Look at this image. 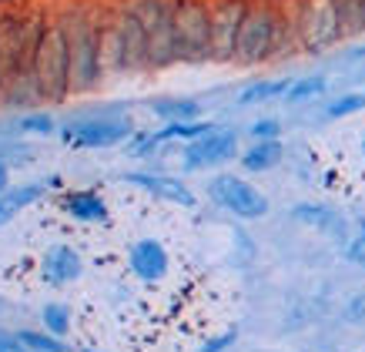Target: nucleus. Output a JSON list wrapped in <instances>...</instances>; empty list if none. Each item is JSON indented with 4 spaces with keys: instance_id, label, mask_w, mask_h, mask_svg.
<instances>
[{
    "instance_id": "1",
    "label": "nucleus",
    "mask_w": 365,
    "mask_h": 352,
    "mask_svg": "<svg viewBox=\"0 0 365 352\" xmlns=\"http://www.w3.org/2000/svg\"><path fill=\"white\" fill-rule=\"evenodd\" d=\"M292 51H299L295 27L268 7H248L242 34H238L235 61L238 64H265L272 57H285Z\"/></svg>"
},
{
    "instance_id": "2",
    "label": "nucleus",
    "mask_w": 365,
    "mask_h": 352,
    "mask_svg": "<svg viewBox=\"0 0 365 352\" xmlns=\"http://www.w3.org/2000/svg\"><path fill=\"white\" fill-rule=\"evenodd\" d=\"M31 71L41 84L44 104H57L71 94V41H67L64 21H51L41 27Z\"/></svg>"
},
{
    "instance_id": "3",
    "label": "nucleus",
    "mask_w": 365,
    "mask_h": 352,
    "mask_svg": "<svg viewBox=\"0 0 365 352\" xmlns=\"http://www.w3.org/2000/svg\"><path fill=\"white\" fill-rule=\"evenodd\" d=\"M64 24L67 41H71V91L88 94L104 77L101 71V24L88 11H74L71 17H64Z\"/></svg>"
},
{
    "instance_id": "4",
    "label": "nucleus",
    "mask_w": 365,
    "mask_h": 352,
    "mask_svg": "<svg viewBox=\"0 0 365 352\" xmlns=\"http://www.w3.org/2000/svg\"><path fill=\"white\" fill-rule=\"evenodd\" d=\"M292 27H295L299 51H309V54H322L345 37L339 0H299Z\"/></svg>"
},
{
    "instance_id": "5",
    "label": "nucleus",
    "mask_w": 365,
    "mask_h": 352,
    "mask_svg": "<svg viewBox=\"0 0 365 352\" xmlns=\"http://www.w3.org/2000/svg\"><path fill=\"white\" fill-rule=\"evenodd\" d=\"M178 51L185 64L211 61V7L205 0H178L175 4Z\"/></svg>"
},
{
    "instance_id": "6",
    "label": "nucleus",
    "mask_w": 365,
    "mask_h": 352,
    "mask_svg": "<svg viewBox=\"0 0 365 352\" xmlns=\"http://www.w3.org/2000/svg\"><path fill=\"white\" fill-rule=\"evenodd\" d=\"M208 195H211L215 205L228 208L232 215H238V218H262V215H268V198L255 185H248V181L238 178V175L211 178Z\"/></svg>"
},
{
    "instance_id": "7",
    "label": "nucleus",
    "mask_w": 365,
    "mask_h": 352,
    "mask_svg": "<svg viewBox=\"0 0 365 352\" xmlns=\"http://www.w3.org/2000/svg\"><path fill=\"white\" fill-rule=\"evenodd\" d=\"M134 134V124L128 118H84V121L64 124V144L71 148H114Z\"/></svg>"
},
{
    "instance_id": "8",
    "label": "nucleus",
    "mask_w": 365,
    "mask_h": 352,
    "mask_svg": "<svg viewBox=\"0 0 365 352\" xmlns=\"http://www.w3.org/2000/svg\"><path fill=\"white\" fill-rule=\"evenodd\" d=\"M245 14H248L245 0H222L218 7H211V61H218V64L235 61Z\"/></svg>"
},
{
    "instance_id": "9",
    "label": "nucleus",
    "mask_w": 365,
    "mask_h": 352,
    "mask_svg": "<svg viewBox=\"0 0 365 352\" xmlns=\"http://www.w3.org/2000/svg\"><path fill=\"white\" fill-rule=\"evenodd\" d=\"M235 154H238L235 131H208L198 141H188L181 165H185V171H201V168H215V165L232 161Z\"/></svg>"
},
{
    "instance_id": "10",
    "label": "nucleus",
    "mask_w": 365,
    "mask_h": 352,
    "mask_svg": "<svg viewBox=\"0 0 365 352\" xmlns=\"http://www.w3.org/2000/svg\"><path fill=\"white\" fill-rule=\"evenodd\" d=\"M128 262H131V272L141 282H161L168 276V258L165 245L158 242V238H141V242L131 245V255H128Z\"/></svg>"
},
{
    "instance_id": "11",
    "label": "nucleus",
    "mask_w": 365,
    "mask_h": 352,
    "mask_svg": "<svg viewBox=\"0 0 365 352\" xmlns=\"http://www.w3.org/2000/svg\"><path fill=\"white\" fill-rule=\"evenodd\" d=\"M128 185H138L144 188L148 195H155V198H165V201H175V205H185V208H195V195H191V188H185L178 178H165V175H144V171H131V175H124Z\"/></svg>"
},
{
    "instance_id": "12",
    "label": "nucleus",
    "mask_w": 365,
    "mask_h": 352,
    "mask_svg": "<svg viewBox=\"0 0 365 352\" xmlns=\"http://www.w3.org/2000/svg\"><path fill=\"white\" fill-rule=\"evenodd\" d=\"M81 255L71 248V245H54L44 252V262H41V272H44V282L51 286H67V282H78L81 278Z\"/></svg>"
},
{
    "instance_id": "13",
    "label": "nucleus",
    "mask_w": 365,
    "mask_h": 352,
    "mask_svg": "<svg viewBox=\"0 0 365 352\" xmlns=\"http://www.w3.org/2000/svg\"><path fill=\"white\" fill-rule=\"evenodd\" d=\"M101 71L104 74H128V47L114 14L101 24Z\"/></svg>"
},
{
    "instance_id": "14",
    "label": "nucleus",
    "mask_w": 365,
    "mask_h": 352,
    "mask_svg": "<svg viewBox=\"0 0 365 352\" xmlns=\"http://www.w3.org/2000/svg\"><path fill=\"white\" fill-rule=\"evenodd\" d=\"M114 21L124 34V47H128V71H141L148 67V34H144L141 21L131 14V7L114 14Z\"/></svg>"
},
{
    "instance_id": "15",
    "label": "nucleus",
    "mask_w": 365,
    "mask_h": 352,
    "mask_svg": "<svg viewBox=\"0 0 365 352\" xmlns=\"http://www.w3.org/2000/svg\"><path fill=\"white\" fill-rule=\"evenodd\" d=\"M47 191V185L44 181H31V185H14V188H7L4 195H0V228L4 225H11L17 215H21L27 205H34V201L41 198Z\"/></svg>"
},
{
    "instance_id": "16",
    "label": "nucleus",
    "mask_w": 365,
    "mask_h": 352,
    "mask_svg": "<svg viewBox=\"0 0 365 352\" xmlns=\"http://www.w3.org/2000/svg\"><path fill=\"white\" fill-rule=\"evenodd\" d=\"M61 205H64V211L71 218L78 221H91V225L108 221V205H104V198L98 191H67L61 198Z\"/></svg>"
},
{
    "instance_id": "17",
    "label": "nucleus",
    "mask_w": 365,
    "mask_h": 352,
    "mask_svg": "<svg viewBox=\"0 0 365 352\" xmlns=\"http://www.w3.org/2000/svg\"><path fill=\"white\" fill-rule=\"evenodd\" d=\"M151 111L168 124H195L201 118V104L191 98H161L151 104Z\"/></svg>"
},
{
    "instance_id": "18",
    "label": "nucleus",
    "mask_w": 365,
    "mask_h": 352,
    "mask_svg": "<svg viewBox=\"0 0 365 352\" xmlns=\"http://www.w3.org/2000/svg\"><path fill=\"white\" fill-rule=\"evenodd\" d=\"M282 154H285L282 141H255L252 148L242 154V165L248 168V171H268V168H275L278 161H282Z\"/></svg>"
},
{
    "instance_id": "19",
    "label": "nucleus",
    "mask_w": 365,
    "mask_h": 352,
    "mask_svg": "<svg viewBox=\"0 0 365 352\" xmlns=\"http://www.w3.org/2000/svg\"><path fill=\"white\" fill-rule=\"evenodd\" d=\"M292 77H275V81H258L252 88L242 91V104H262V101H272V98H282L292 91Z\"/></svg>"
},
{
    "instance_id": "20",
    "label": "nucleus",
    "mask_w": 365,
    "mask_h": 352,
    "mask_svg": "<svg viewBox=\"0 0 365 352\" xmlns=\"http://www.w3.org/2000/svg\"><path fill=\"white\" fill-rule=\"evenodd\" d=\"M41 319H44V329L51 336H57V339H64L67 332H71V308L64 302H47L41 308Z\"/></svg>"
},
{
    "instance_id": "21",
    "label": "nucleus",
    "mask_w": 365,
    "mask_h": 352,
    "mask_svg": "<svg viewBox=\"0 0 365 352\" xmlns=\"http://www.w3.org/2000/svg\"><path fill=\"white\" fill-rule=\"evenodd\" d=\"M17 339L27 346V352H71L67 349V342L57 339V336H51V332L24 329V332H17Z\"/></svg>"
},
{
    "instance_id": "22",
    "label": "nucleus",
    "mask_w": 365,
    "mask_h": 352,
    "mask_svg": "<svg viewBox=\"0 0 365 352\" xmlns=\"http://www.w3.org/2000/svg\"><path fill=\"white\" fill-rule=\"evenodd\" d=\"M299 221H305V225H312V228H325V231H339V225H335V215L329 208H322V205H299V208L292 211Z\"/></svg>"
},
{
    "instance_id": "23",
    "label": "nucleus",
    "mask_w": 365,
    "mask_h": 352,
    "mask_svg": "<svg viewBox=\"0 0 365 352\" xmlns=\"http://www.w3.org/2000/svg\"><path fill=\"white\" fill-rule=\"evenodd\" d=\"M339 14H342L345 37L365 31V0H339Z\"/></svg>"
},
{
    "instance_id": "24",
    "label": "nucleus",
    "mask_w": 365,
    "mask_h": 352,
    "mask_svg": "<svg viewBox=\"0 0 365 352\" xmlns=\"http://www.w3.org/2000/svg\"><path fill=\"white\" fill-rule=\"evenodd\" d=\"M322 91H325V77H322V74H312V77H302V81H295L285 98L292 101V104H302V101L319 98Z\"/></svg>"
},
{
    "instance_id": "25",
    "label": "nucleus",
    "mask_w": 365,
    "mask_h": 352,
    "mask_svg": "<svg viewBox=\"0 0 365 352\" xmlns=\"http://www.w3.org/2000/svg\"><path fill=\"white\" fill-rule=\"evenodd\" d=\"M365 108V94H342L339 101H332L329 104V118H349V114H355V111Z\"/></svg>"
},
{
    "instance_id": "26",
    "label": "nucleus",
    "mask_w": 365,
    "mask_h": 352,
    "mask_svg": "<svg viewBox=\"0 0 365 352\" xmlns=\"http://www.w3.org/2000/svg\"><path fill=\"white\" fill-rule=\"evenodd\" d=\"M278 134H282V124L278 121H255L252 124V138L255 141H278Z\"/></svg>"
},
{
    "instance_id": "27",
    "label": "nucleus",
    "mask_w": 365,
    "mask_h": 352,
    "mask_svg": "<svg viewBox=\"0 0 365 352\" xmlns=\"http://www.w3.org/2000/svg\"><path fill=\"white\" fill-rule=\"evenodd\" d=\"M51 128H54V121H51V114H27V118H21V131L47 134Z\"/></svg>"
},
{
    "instance_id": "28",
    "label": "nucleus",
    "mask_w": 365,
    "mask_h": 352,
    "mask_svg": "<svg viewBox=\"0 0 365 352\" xmlns=\"http://www.w3.org/2000/svg\"><path fill=\"white\" fill-rule=\"evenodd\" d=\"M349 258H352L355 265H365V225H362V231L352 238V245H349Z\"/></svg>"
},
{
    "instance_id": "29",
    "label": "nucleus",
    "mask_w": 365,
    "mask_h": 352,
    "mask_svg": "<svg viewBox=\"0 0 365 352\" xmlns=\"http://www.w3.org/2000/svg\"><path fill=\"white\" fill-rule=\"evenodd\" d=\"M0 352H27V346H24L17 336H11V332L0 329Z\"/></svg>"
},
{
    "instance_id": "30",
    "label": "nucleus",
    "mask_w": 365,
    "mask_h": 352,
    "mask_svg": "<svg viewBox=\"0 0 365 352\" xmlns=\"http://www.w3.org/2000/svg\"><path fill=\"white\" fill-rule=\"evenodd\" d=\"M235 336H238V332H235V329H228V332H225V336H218V339H215V342H208V346H205V349H201V352H222V349H228V346H232V342H235Z\"/></svg>"
},
{
    "instance_id": "31",
    "label": "nucleus",
    "mask_w": 365,
    "mask_h": 352,
    "mask_svg": "<svg viewBox=\"0 0 365 352\" xmlns=\"http://www.w3.org/2000/svg\"><path fill=\"white\" fill-rule=\"evenodd\" d=\"M7 188H11V171H7V161L0 158V195H4Z\"/></svg>"
},
{
    "instance_id": "32",
    "label": "nucleus",
    "mask_w": 365,
    "mask_h": 352,
    "mask_svg": "<svg viewBox=\"0 0 365 352\" xmlns=\"http://www.w3.org/2000/svg\"><path fill=\"white\" fill-rule=\"evenodd\" d=\"M7 84V64H4V54H0V91Z\"/></svg>"
},
{
    "instance_id": "33",
    "label": "nucleus",
    "mask_w": 365,
    "mask_h": 352,
    "mask_svg": "<svg viewBox=\"0 0 365 352\" xmlns=\"http://www.w3.org/2000/svg\"><path fill=\"white\" fill-rule=\"evenodd\" d=\"M359 57H365V47H359Z\"/></svg>"
},
{
    "instance_id": "34",
    "label": "nucleus",
    "mask_w": 365,
    "mask_h": 352,
    "mask_svg": "<svg viewBox=\"0 0 365 352\" xmlns=\"http://www.w3.org/2000/svg\"><path fill=\"white\" fill-rule=\"evenodd\" d=\"M362 151H365V134H362Z\"/></svg>"
},
{
    "instance_id": "35",
    "label": "nucleus",
    "mask_w": 365,
    "mask_h": 352,
    "mask_svg": "<svg viewBox=\"0 0 365 352\" xmlns=\"http://www.w3.org/2000/svg\"><path fill=\"white\" fill-rule=\"evenodd\" d=\"M88 352H91V349H88Z\"/></svg>"
}]
</instances>
